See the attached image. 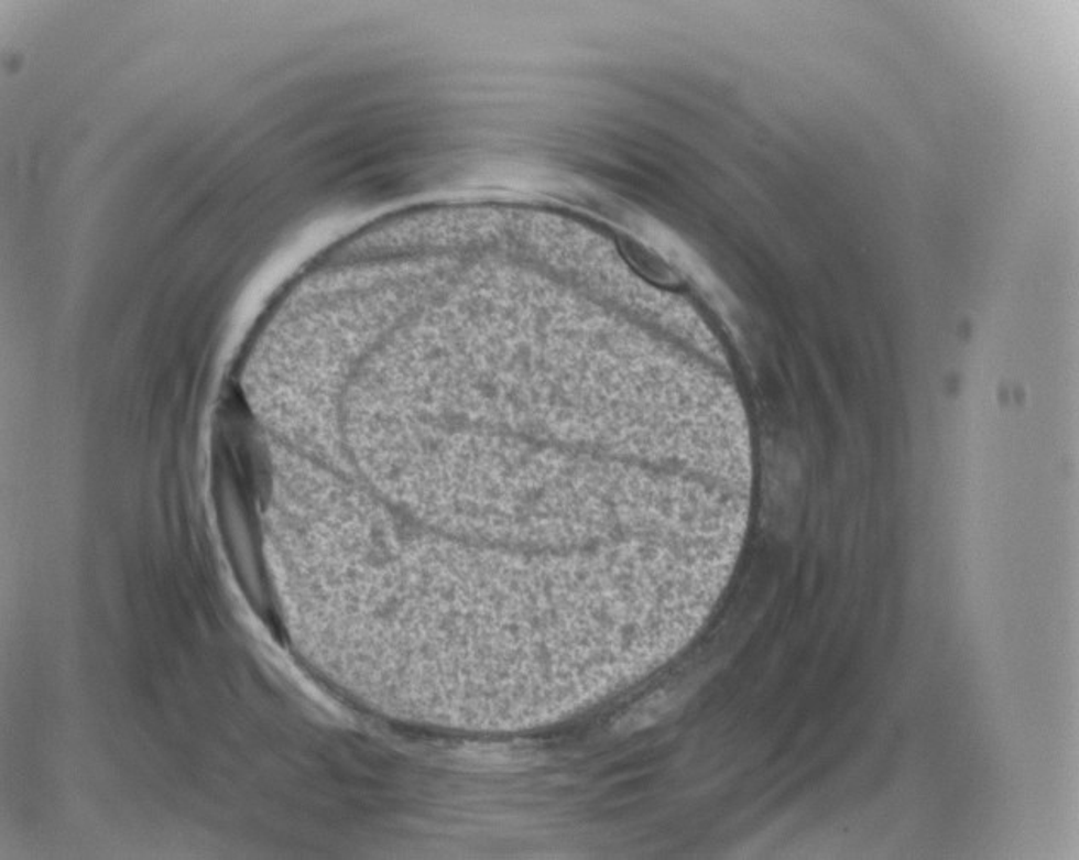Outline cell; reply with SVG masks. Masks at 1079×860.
Returning a JSON list of instances; mask_svg holds the SVG:
<instances>
[{
    "instance_id": "1",
    "label": "cell",
    "mask_w": 1079,
    "mask_h": 860,
    "mask_svg": "<svg viewBox=\"0 0 1079 860\" xmlns=\"http://www.w3.org/2000/svg\"><path fill=\"white\" fill-rule=\"evenodd\" d=\"M620 251L628 260L629 265L637 270L641 277L662 287H673L678 285L677 272L663 260V257L651 251L644 244L637 243L634 239L623 238L619 241Z\"/></svg>"
}]
</instances>
